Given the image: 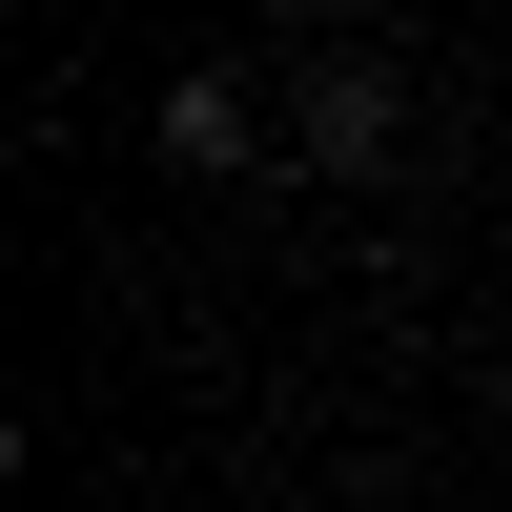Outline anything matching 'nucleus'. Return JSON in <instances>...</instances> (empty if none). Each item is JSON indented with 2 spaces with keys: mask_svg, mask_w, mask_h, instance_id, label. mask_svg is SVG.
Returning a JSON list of instances; mask_svg holds the SVG:
<instances>
[{
  "mask_svg": "<svg viewBox=\"0 0 512 512\" xmlns=\"http://www.w3.org/2000/svg\"><path fill=\"white\" fill-rule=\"evenodd\" d=\"M308 144H328V164H369V144H390V82H369V62H349V82H308Z\"/></svg>",
  "mask_w": 512,
  "mask_h": 512,
  "instance_id": "1",
  "label": "nucleus"
}]
</instances>
